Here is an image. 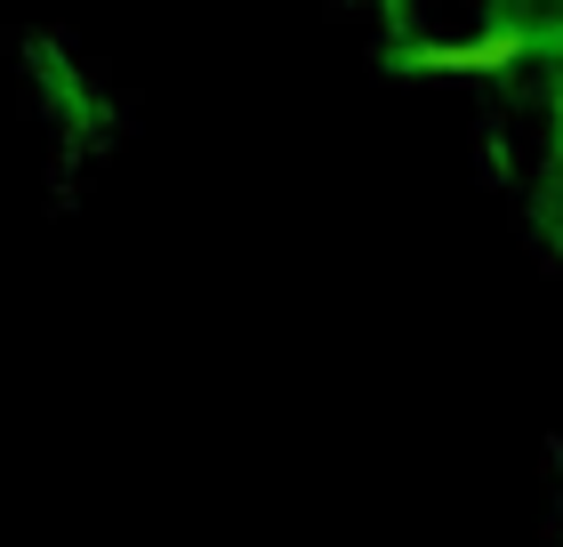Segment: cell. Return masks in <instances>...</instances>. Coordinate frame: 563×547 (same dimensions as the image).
<instances>
[{
	"instance_id": "1",
	"label": "cell",
	"mask_w": 563,
	"mask_h": 547,
	"mask_svg": "<svg viewBox=\"0 0 563 547\" xmlns=\"http://www.w3.org/2000/svg\"><path fill=\"white\" fill-rule=\"evenodd\" d=\"M516 48H523L516 33H499V41H475V48H419L411 65H507Z\"/></svg>"
}]
</instances>
